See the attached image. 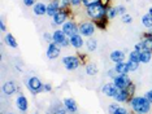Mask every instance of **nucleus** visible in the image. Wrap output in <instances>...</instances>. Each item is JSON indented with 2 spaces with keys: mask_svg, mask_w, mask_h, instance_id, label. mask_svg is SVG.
<instances>
[{
  "mask_svg": "<svg viewBox=\"0 0 152 114\" xmlns=\"http://www.w3.org/2000/svg\"><path fill=\"white\" fill-rule=\"evenodd\" d=\"M113 83L117 86V88L126 89L131 82H130V78L127 77V74H118L113 78Z\"/></svg>",
  "mask_w": 152,
  "mask_h": 114,
  "instance_id": "20e7f679",
  "label": "nucleus"
},
{
  "mask_svg": "<svg viewBox=\"0 0 152 114\" xmlns=\"http://www.w3.org/2000/svg\"><path fill=\"white\" fill-rule=\"evenodd\" d=\"M53 1L56 3L57 7H58V8H60L61 10L65 9L66 7H69V4H70V1H69V0H53Z\"/></svg>",
  "mask_w": 152,
  "mask_h": 114,
  "instance_id": "a878e982",
  "label": "nucleus"
},
{
  "mask_svg": "<svg viewBox=\"0 0 152 114\" xmlns=\"http://www.w3.org/2000/svg\"><path fill=\"white\" fill-rule=\"evenodd\" d=\"M51 89H52V87H51V84H44V91L50 92Z\"/></svg>",
  "mask_w": 152,
  "mask_h": 114,
  "instance_id": "de8ad7c7",
  "label": "nucleus"
},
{
  "mask_svg": "<svg viewBox=\"0 0 152 114\" xmlns=\"http://www.w3.org/2000/svg\"><path fill=\"white\" fill-rule=\"evenodd\" d=\"M44 40H47V41H53V35H51V34H48V33H46L44 34Z\"/></svg>",
  "mask_w": 152,
  "mask_h": 114,
  "instance_id": "4c0bfd02",
  "label": "nucleus"
},
{
  "mask_svg": "<svg viewBox=\"0 0 152 114\" xmlns=\"http://www.w3.org/2000/svg\"><path fill=\"white\" fill-rule=\"evenodd\" d=\"M116 74H117V71L115 70V69H113V70H109V71H108V75H109L110 78H115V77H116Z\"/></svg>",
  "mask_w": 152,
  "mask_h": 114,
  "instance_id": "c03bdc74",
  "label": "nucleus"
},
{
  "mask_svg": "<svg viewBox=\"0 0 152 114\" xmlns=\"http://www.w3.org/2000/svg\"><path fill=\"white\" fill-rule=\"evenodd\" d=\"M0 30H1V31H5V23H4V21H3V18L0 20Z\"/></svg>",
  "mask_w": 152,
  "mask_h": 114,
  "instance_id": "a18cd8bd",
  "label": "nucleus"
},
{
  "mask_svg": "<svg viewBox=\"0 0 152 114\" xmlns=\"http://www.w3.org/2000/svg\"><path fill=\"white\" fill-rule=\"evenodd\" d=\"M120 88H117V86L115 83H108V84H104L102 88V91L105 93L107 96H109V97H115L116 93L118 92Z\"/></svg>",
  "mask_w": 152,
  "mask_h": 114,
  "instance_id": "1a4fd4ad",
  "label": "nucleus"
},
{
  "mask_svg": "<svg viewBox=\"0 0 152 114\" xmlns=\"http://www.w3.org/2000/svg\"><path fill=\"white\" fill-rule=\"evenodd\" d=\"M64 105H65V108L68 109V112H70V113H75L77 112V104H75V101L73 99H65L64 100Z\"/></svg>",
  "mask_w": 152,
  "mask_h": 114,
  "instance_id": "a211bd4d",
  "label": "nucleus"
},
{
  "mask_svg": "<svg viewBox=\"0 0 152 114\" xmlns=\"http://www.w3.org/2000/svg\"><path fill=\"white\" fill-rule=\"evenodd\" d=\"M118 15L117 13V8L115 7V8H112V7H108V10H107V16L109 17V18H115V17Z\"/></svg>",
  "mask_w": 152,
  "mask_h": 114,
  "instance_id": "c756f323",
  "label": "nucleus"
},
{
  "mask_svg": "<svg viewBox=\"0 0 152 114\" xmlns=\"http://www.w3.org/2000/svg\"><path fill=\"white\" fill-rule=\"evenodd\" d=\"M69 40H70L72 47H74V48H81L83 46V39H82V36L78 35V34H74V35L69 36Z\"/></svg>",
  "mask_w": 152,
  "mask_h": 114,
  "instance_id": "ddd939ff",
  "label": "nucleus"
},
{
  "mask_svg": "<svg viewBox=\"0 0 152 114\" xmlns=\"http://www.w3.org/2000/svg\"><path fill=\"white\" fill-rule=\"evenodd\" d=\"M69 1H70L72 5H75V7H77V5H79V4L82 3V0H69Z\"/></svg>",
  "mask_w": 152,
  "mask_h": 114,
  "instance_id": "37998d69",
  "label": "nucleus"
},
{
  "mask_svg": "<svg viewBox=\"0 0 152 114\" xmlns=\"http://www.w3.org/2000/svg\"><path fill=\"white\" fill-rule=\"evenodd\" d=\"M130 105L134 112L139 114H147L151 110V102L146 97H142V96L133 97L130 100Z\"/></svg>",
  "mask_w": 152,
  "mask_h": 114,
  "instance_id": "f257e3e1",
  "label": "nucleus"
},
{
  "mask_svg": "<svg viewBox=\"0 0 152 114\" xmlns=\"http://www.w3.org/2000/svg\"><path fill=\"white\" fill-rule=\"evenodd\" d=\"M63 62L68 70H75L79 66V60L75 56H66L63 58Z\"/></svg>",
  "mask_w": 152,
  "mask_h": 114,
  "instance_id": "423d86ee",
  "label": "nucleus"
},
{
  "mask_svg": "<svg viewBox=\"0 0 152 114\" xmlns=\"http://www.w3.org/2000/svg\"><path fill=\"white\" fill-rule=\"evenodd\" d=\"M142 23H143V26L147 27V29H152V16L150 13H147V15H144L142 17Z\"/></svg>",
  "mask_w": 152,
  "mask_h": 114,
  "instance_id": "4be33fe9",
  "label": "nucleus"
},
{
  "mask_svg": "<svg viewBox=\"0 0 152 114\" xmlns=\"http://www.w3.org/2000/svg\"><path fill=\"white\" fill-rule=\"evenodd\" d=\"M142 44H143L144 49L152 52V38H143V40H142Z\"/></svg>",
  "mask_w": 152,
  "mask_h": 114,
  "instance_id": "b1692460",
  "label": "nucleus"
},
{
  "mask_svg": "<svg viewBox=\"0 0 152 114\" xmlns=\"http://www.w3.org/2000/svg\"><path fill=\"white\" fill-rule=\"evenodd\" d=\"M58 56H60V47L55 43H50L48 49H47V57L51 58V60H55Z\"/></svg>",
  "mask_w": 152,
  "mask_h": 114,
  "instance_id": "6e6552de",
  "label": "nucleus"
},
{
  "mask_svg": "<svg viewBox=\"0 0 152 114\" xmlns=\"http://www.w3.org/2000/svg\"><path fill=\"white\" fill-rule=\"evenodd\" d=\"M34 13L37 16H43V15H47V5L43 4V3H37L34 5Z\"/></svg>",
  "mask_w": 152,
  "mask_h": 114,
  "instance_id": "6ab92c4d",
  "label": "nucleus"
},
{
  "mask_svg": "<svg viewBox=\"0 0 152 114\" xmlns=\"http://www.w3.org/2000/svg\"><path fill=\"white\" fill-rule=\"evenodd\" d=\"M129 60H130V61H134V62H140L139 52H137V51L130 52V54H129Z\"/></svg>",
  "mask_w": 152,
  "mask_h": 114,
  "instance_id": "bb28decb",
  "label": "nucleus"
},
{
  "mask_svg": "<svg viewBox=\"0 0 152 114\" xmlns=\"http://www.w3.org/2000/svg\"><path fill=\"white\" fill-rule=\"evenodd\" d=\"M151 57H152V52H150V51L143 49L139 52V58H140L142 64H148V62L151 61Z\"/></svg>",
  "mask_w": 152,
  "mask_h": 114,
  "instance_id": "aec40b11",
  "label": "nucleus"
},
{
  "mask_svg": "<svg viewBox=\"0 0 152 114\" xmlns=\"http://www.w3.org/2000/svg\"><path fill=\"white\" fill-rule=\"evenodd\" d=\"M82 3H83V5L88 7L91 4H95V3H100V0H82Z\"/></svg>",
  "mask_w": 152,
  "mask_h": 114,
  "instance_id": "c9c22d12",
  "label": "nucleus"
},
{
  "mask_svg": "<svg viewBox=\"0 0 152 114\" xmlns=\"http://www.w3.org/2000/svg\"><path fill=\"white\" fill-rule=\"evenodd\" d=\"M60 8L57 7V4L55 1H51L50 4L47 5V16H50V17H55L57 15L58 12H60Z\"/></svg>",
  "mask_w": 152,
  "mask_h": 114,
  "instance_id": "2eb2a0df",
  "label": "nucleus"
},
{
  "mask_svg": "<svg viewBox=\"0 0 152 114\" xmlns=\"http://www.w3.org/2000/svg\"><path fill=\"white\" fill-rule=\"evenodd\" d=\"M118 108H120V106L117 105V104H110L109 108H108V112H109L110 114H115V113H116V110L118 109Z\"/></svg>",
  "mask_w": 152,
  "mask_h": 114,
  "instance_id": "72a5a7b5",
  "label": "nucleus"
},
{
  "mask_svg": "<svg viewBox=\"0 0 152 114\" xmlns=\"http://www.w3.org/2000/svg\"><path fill=\"white\" fill-rule=\"evenodd\" d=\"M143 49H144V48H143V44H142V43H138L135 46V48H134V51H137V52H140Z\"/></svg>",
  "mask_w": 152,
  "mask_h": 114,
  "instance_id": "ea45409f",
  "label": "nucleus"
},
{
  "mask_svg": "<svg viewBox=\"0 0 152 114\" xmlns=\"http://www.w3.org/2000/svg\"><path fill=\"white\" fill-rule=\"evenodd\" d=\"M95 26H98L99 29H103V30H104L105 27H107V22H105V18L95 21Z\"/></svg>",
  "mask_w": 152,
  "mask_h": 114,
  "instance_id": "7c9ffc66",
  "label": "nucleus"
},
{
  "mask_svg": "<svg viewBox=\"0 0 152 114\" xmlns=\"http://www.w3.org/2000/svg\"><path fill=\"white\" fill-rule=\"evenodd\" d=\"M115 114H127V112H126V109H124V108H118Z\"/></svg>",
  "mask_w": 152,
  "mask_h": 114,
  "instance_id": "79ce46f5",
  "label": "nucleus"
},
{
  "mask_svg": "<svg viewBox=\"0 0 152 114\" xmlns=\"http://www.w3.org/2000/svg\"><path fill=\"white\" fill-rule=\"evenodd\" d=\"M126 91H127V93H129V96L131 97V96L134 95V91H135V86H134L133 83H130V84H129V87L126 88Z\"/></svg>",
  "mask_w": 152,
  "mask_h": 114,
  "instance_id": "473e14b6",
  "label": "nucleus"
},
{
  "mask_svg": "<svg viewBox=\"0 0 152 114\" xmlns=\"http://www.w3.org/2000/svg\"><path fill=\"white\" fill-rule=\"evenodd\" d=\"M116 8H117V13H118L120 16L126 15V8L124 5H118V7H116Z\"/></svg>",
  "mask_w": 152,
  "mask_h": 114,
  "instance_id": "f704fd0d",
  "label": "nucleus"
},
{
  "mask_svg": "<svg viewBox=\"0 0 152 114\" xmlns=\"http://www.w3.org/2000/svg\"><path fill=\"white\" fill-rule=\"evenodd\" d=\"M127 68H129V71H137L138 68H139V62H134V61H130L127 62Z\"/></svg>",
  "mask_w": 152,
  "mask_h": 114,
  "instance_id": "c85d7f7f",
  "label": "nucleus"
},
{
  "mask_svg": "<svg viewBox=\"0 0 152 114\" xmlns=\"http://www.w3.org/2000/svg\"><path fill=\"white\" fill-rule=\"evenodd\" d=\"M16 91H17V86L15 84V82H7V83H4V86H3V92L8 96L13 95Z\"/></svg>",
  "mask_w": 152,
  "mask_h": 114,
  "instance_id": "f8f14e48",
  "label": "nucleus"
},
{
  "mask_svg": "<svg viewBox=\"0 0 152 114\" xmlns=\"http://www.w3.org/2000/svg\"><path fill=\"white\" fill-rule=\"evenodd\" d=\"M86 44H87V49L88 51H95L96 47H98V43H96L95 39H88Z\"/></svg>",
  "mask_w": 152,
  "mask_h": 114,
  "instance_id": "cd10ccee",
  "label": "nucleus"
},
{
  "mask_svg": "<svg viewBox=\"0 0 152 114\" xmlns=\"http://www.w3.org/2000/svg\"><path fill=\"white\" fill-rule=\"evenodd\" d=\"M63 31L66 34V36H72V35H74V34H77L79 31V29L74 22L70 21V22H65L63 25Z\"/></svg>",
  "mask_w": 152,
  "mask_h": 114,
  "instance_id": "0eeeda50",
  "label": "nucleus"
},
{
  "mask_svg": "<svg viewBox=\"0 0 152 114\" xmlns=\"http://www.w3.org/2000/svg\"><path fill=\"white\" fill-rule=\"evenodd\" d=\"M124 58H125V53H124L122 51H113L112 53H110V60L113 62H116V64L124 62Z\"/></svg>",
  "mask_w": 152,
  "mask_h": 114,
  "instance_id": "dca6fc26",
  "label": "nucleus"
},
{
  "mask_svg": "<svg viewBox=\"0 0 152 114\" xmlns=\"http://www.w3.org/2000/svg\"><path fill=\"white\" fill-rule=\"evenodd\" d=\"M79 33L85 36H91L95 31V23H91V22H83L79 25Z\"/></svg>",
  "mask_w": 152,
  "mask_h": 114,
  "instance_id": "39448f33",
  "label": "nucleus"
},
{
  "mask_svg": "<svg viewBox=\"0 0 152 114\" xmlns=\"http://www.w3.org/2000/svg\"><path fill=\"white\" fill-rule=\"evenodd\" d=\"M16 104H17V108L21 110L22 113H25L26 110H27V99L23 95H20L18 97H17Z\"/></svg>",
  "mask_w": 152,
  "mask_h": 114,
  "instance_id": "4468645a",
  "label": "nucleus"
},
{
  "mask_svg": "<svg viewBox=\"0 0 152 114\" xmlns=\"http://www.w3.org/2000/svg\"><path fill=\"white\" fill-rule=\"evenodd\" d=\"M148 13H150V15H151V16H152V8H151V9H150V12H148Z\"/></svg>",
  "mask_w": 152,
  "mask_h": 114,
  "instance_id": "09e8293b",
  "label": "nucleus"
},
{
  "mask_svg": "<svg viewBox=\"0 0 152 114\" xmlns=\"http://www.w3.org/2000/svg\"><path fill=\"white\" fill-rule=\"evenodd\" d=\"M100 4L108 8V5H109V0H100Z\"/></svg>",
  "mask_w": 152,
  "mask_h": 114,
  "instance_id": "49530a36",
  "label": "nucleus"
},
{
  "mask_svg": "<svg viewBox=\"0 0 152 114\" xmlns=\"http://www.w3.org/2000/svg\"><path fill=\"white\" fill-rule=\"evenodd\" d=\"M27 87H29V89L31 91V93H34V95L44 91V84H42L40 79L37 78V77H31L29 79V82H27Z\"/></svg>",
  "mask_w": 152,
  "mask_h": 114,
  "instance_id": "7ed1b4c3",
  "label": "nucleus"
},
{
  "mask_svg": "<svg viewBox=\"0 0 152 114\" xmlns=\"http://www.w3.org/2000/svg\"><path fill=\"white\" fill-rule=\"evenodd\" d=\"M68 109L65 106H57L56 109H53V114H66Z\"/></svg>",
  "mask_w": 152,
  "mask_h": 114,
  "instance_id": "2f4dec72",
  "label": "nucleus"
},
{
  "mask_svg": "<svg viewBox=\"0 0 152 114\" xmlns=\"http://www.w3.org/2000/svg\"><path fill=\"white\" fill-rule=\"evenodd\" d=\"M66 17H68V12L66 10H60V12L57 13L56 16L53 17V22H55V25H64L65 23V20H66Z\"/></svg>",
  "mask_w": 152,
  "mask_h": 114,
  "instance_id": "9b49d317",
  "label": "nucleus"
},
{
  "mask_svg": "<svg viewBox=\"0 0 152 114\" xmlns=\"http://www.w3.org/2000/svg\"><path fill=\"white\" fill-rule=\"evenodd\" d=\"M5 43L8 44L9 47H12V48H17V41H16L15 36H13L11 33L5 35Z\"/></svg>",
  "mask_w": 152,
  "mask_h": 114,
  "instance_id": "5701e85b",
  "label": "nucleus"
},
{
  "mask_svg": "<svg viewBox=\"0 0 152 114\" xmlns=\"http://www.w3.org/2000/svg\"><path fill=\"white\" fill-rule=\"evenodd\" d=\"M23 4H25L26 7L35 5V0H23Z\"/></svg>",
  "mask_w": 152,
  "mask_h": 114,
  "instance_id": "58836bf2",
  "label": "nucleus"
},
{
  "mask_svg": "<svg viewBox=\"0 0 152 114\" xmlns=\"http://www.w3.org/2000/svg\"><path fill=\"white\" fill-rule=\"evenodd\" d=\"M146 99H147L148 101H150V102L152 104V89H151V91H148V92L146 93Z\"/></svg>",
  "mask_w": 152,
  "mask_h": 114,
  "instance_id": "a19ab883",
  "label": "nucleus"
},
{
  "mask_svg": "<svg viewBox=\"0 0 152 114\" xmlns=\"http://www.w3.org/2000/svg\"><path fill=\"white\" fill-rule=\"evenodd\" d=\"M129 93H127L126 89H118V92L116 93V96H115V99H116V101H118V102H125L129 100Z\"/></svg>",
  "mask_w": 152,
  "mask_h": 114,
  "instance_id": "f3484780",
  "label": "nucleus"
},
{
  "mask_svg": "<svg viewBox=\"0 0 152 114\" xmlns=\"http://www.w3.org/2000/svg\"><path fill=\"white\" fill-rule=\"evenodd\" d=\"M115 70L117 71V74H127L129 73L127 62H118V64H116Z\"/></svg>",
  "mask_w": 152,
  "mask_h": 114,
  "instance_id": "412c9836",
  "label": "nucleus"
},
{
  "mask_svg": "<svg viewBox=\"0 0 152 114\" xmlns=\"http://www.w3.org/2000/svg\"><path fill=\"white\" fill-rule=\"evenodd\" d=\"M52 35H53V43L57 44L58 47L63 46V43L66 40V34H65L63 30H56Z\"/></svg>",
  "mask_w": 152,
  "mask_h": 114,
  "instance_id": "9d476101",
  "label": "nucleus"
},
{
  "mask_svg": "<svg viewBox=\"0 0 152 114\" xmlns=\"http://www.w3.org/2000/svg\"><path fill=\"white\" fill-rule=\"evenodd\" d=\"M122 22L130 23V22H131V16H130V15H124V16H122Z\"/></svg>",
  "mask_w": 152,
  "mask_h": 114,
  "instance_id": "e433bc0d",
  "label": "nucleus"
},
{
  "mask_svg": "<svg viewBox=\"0 0 152 114\" xmlns=\"http://www.w3.org/2000/svg\"><path fill=\"white\" fill-rule=\"evenodd\" d=\"M86 71H87L88 75H96L98 74V66L95 64H88L86 66Z\"/></svg>",
  "mask_w": 152,
  "mask_h": 114,
  "instance_id": "393cba45",
  "label": "nucleus"
},
{
  "mask_svg": "<svg viewBox=\"0 0 152 114\" xmlns=\"http://www.w3.org/2000/svg\"><path fill=\"white\" fill-rule=\"evenodd\" d=\"M8 114H15V113H8Z\"/></svg>",
  "mask_w": 152,
  "mask_h": 114,
  "instance_id": "8fccbe9b",
  "label": "nucleus"
},
{
  "mask_svg": "<svg viewBox=\"0 0 152 114\" xmlns=\"http://www.w3.org/2000/svg\"><path fill=\"white\" fill-rule=\"evenodd\" d=\"M86 10H87V15L90 18L98 21V20H103L107 16V10H108V8L104 5H102L100 3H95V4H91L88 7H86Z\"/></svg>",
  "mask_w": 152,
  "mask_h": 114,
  "instance_id": "f03ea898",
  "label": "nucleus"
}]
</instances>
